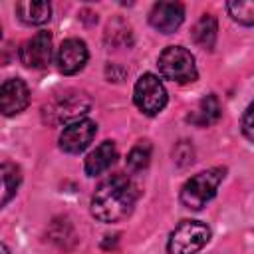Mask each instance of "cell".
I'll use <instances>...</instances> for the list:
<instances>
[{
  "label": "cell",
  "mask_w": 254,
  "mask_h": 254,
  "mask_svg": "<svg viewBox=\"0 0 254 254\" xmlns=\"http://www.w3.org/2000/svg\"><path fill=\"white\" fill-rule=\"evenodd\" d=\"M137 202V187L125 175H111L91 196V214L99 222H119L127 218Z\"/></svg>",
  "instance_id": "cell-1"
},
{
  "label": "cell",
  "mask_w": 254,
  "mask_h": 254,
  "mask_svg": "<svg viewBox=\"0 0 254 254\" xmlns=\"http://www.w3.org/2000/svg\"><path fill=\"white\" fill-rule=\"evenodd\" d=\"M224 175H226V169L212 167V169H206V171L190 177L181 189L183 206L190 208V210H200L202 206H206V202L216 194Z\"/></svg>",
  "instance_id": "cell-2"
},
{
  "label": "cell",
  "mask_w": 254,
  "mask_h": 254,
  "mask_svg": "<svg viewBox=\"0 0 254 254\" xmlns=\"http://www.w3.org/2000/svg\"><path fill=\"white\" fill-rule=\"evenodd\" d=\"M91 107V101L81 91H65L62 95H56L46 107H44V119L50 125H69L81 119Z\"/></svg>",
  "instance_id": "cell-3"
},
{
  "label": "cell",
  "mask_w": 254,
  "mask_h": 254,
  "mask_svg": "<svg viewBox=\"0 0 254 254\" xmlns=\"http://www.w3.org/2000/svg\"><path fill=\"white\" fill-rule=\"evenodd\" d=\"M157 65H159V73L165 79H171L177 83H192L198 77L194 56L183 46L165 48L157 60Z\"/></svg>",
  "instance_id": "cell-4"
},
{
  "label": "cell",
  "mask_w": 254,
  "mask_h": 254,
  "mask_svg": "<svg viewBox=\"0 0 254 254\" xmlns=\"http://www.w3.org/2000/svg\"><path fill=\"white\" fill-rule=\"evenodd\" d=\"M210 240V228L198 220H183L169 234L167 254H196Z\"/></svg>",
  "instance_id": "cell-5"
},
{
  "label": "cell",
  "mask_w": 254,
  "mask_h": 254,
  "mask_svg": "<svg viewBox=\"0 0 254 254\" xmlns=\"http://www.w3.org/2000/svg\"><path fill=\"white\" fill-rule=\"evenodd\" d=\"M135 105L149 117L161 113L167 105V89L163 81L153 73H143L133 87Z\"/></svg>",
  "instance_id": "cell-6"
},
{
  "label": "cell",
  "mask_w": 254,
  "mask_h": 254,
  "mask_svg": "<svg viewBox=\"0 0 254 254\" xmlns=\"http://www.w3.org/2000/svg\"><path fill=\"white\" fill-rule=\"evenodd\" d=\"M20 62L30 69H44L52 60V34L38 32L30 40H26L18 50Z\"/></svg>",
  "instance_id": "cell-7"
},
{
  "label": "cell",
  "mask_w": 254,
  "mask_h": 254,
  "mask_svg": "<svg viewBox=\"0 0 254 254\" xmlns=\"http://www.w3.org/2000/svg\"><path fill=\"white\" fill-rule=\"evenodd\" d=\"M97 133V125L91 119H79L75 123H69L64 127L60 135V149L71 155H77L89 147Z\"/></svg>",
  "instance_id": "cell-8"
},
{
  "label": "cell",
  "mask_w": 254,
  "mask_h": 254,
  "mask_svg": "<svg viewBox=\"0 0 254 254\" xmlns=\"http://www.w3.org/2000/svg\"><path fill=\"white\" fill-rule=\"evenodd\" d=\"M87 58H89V52H87L85 42H81L77 38H67L58 48L56 64H58V69L62 73L73 75V73L83 69V65L87 64Z\"/></svg>",
  "instance_id": "cell-9"
},
{
  "label": "cell",
  "mask_w": 254,
  "mask_h": 254,
  "mask_svg": "<svg viewBox=\"0 0 254 254\" xmlns=\"http://www.w3.org/2000/svg\"><path fill=\"white\" fill-rule=\"evenodd\" d=\"M185 20V6L181 2H157L149 12V22L163 34H173Z\"/></svg>",
  "instance_id": "cell-10"
},
{
  "label": "cell",
  "mask_w": 254,
  "mask_h": 254,
  "mask_svg": "<svg viewBox=\"0 0 254 254\" xmlns=\"http://www.w3.org/2000/svg\"><path fill=\"white\" fill-rule=\"evenodd\" d=\"M30 103V91H28V85L18 79V77H12V79H6L0 87V111L6 115V117H12V115H18L20 111H24Z\"/></svg>",
  "instance_id": "cell-11"
},
{
  "label": "cell",
  "mask_w": 254,
  "mask_h": 254,
  "mask_svg": "<svg viewBox=\"0 0 254 254\" xmlns=\"http://www.w3.org/2000/svg\"><path fill=\"white\" fill-rule=\"evenodd\" d=\"M117 159V147L113 141H103L101 145L95 147V151H91L85 159V173L89 177H97L101 173H105Z\"/></svg>",
  "instance_id": "cell-12"
},
{
  "label": "cell",
  "mask_w": 254,
  "mask_h": 254,
  "mask_svg": "<svg viewBox=\"0 0 254 254\" xmlns=\"http://www.w3.org/2000/svg\"><path fill=\"white\" fill-rule=\"evenodd\" d=\"M220 113H222V107H220V101L216 95H206L198 101V105L194 107V111H190L187 115V121L196 125V127H208L212 123H216L220 119Z\"/></svg>",
  "instance_id": "cell-13"
},
{
  "label": "cell",
  "mask_w": 254,
  "mask_h": 254,
  "mask_svg": "<svg viewBox=\"0 0 254 254\" xmlns=\"http://www.w3.org/2000/svg\"><path fill=\"white\" fill-rule=\"evenodd\" d=\"M16 14L18 18L28 24V26H42L50 20V14H52V6L48 2H32V0H26V2H18L16 4Z\"/></svg>",
  "instance_id": "cell-14"
},
{
  "label": "cell",
  "mask_w": 254,
  "mask_h": 254,
  "mask_svg": "<svg viewBox=\"0 0 254 254\" xmlns=\"http://www.w3.org/2000/svg\"><path fill=\"white\" fill-rule=\"evenodd\" d=\"M216 32H218V26H216V18L210 16V14H204L192 28L190 36L194 40V44L202 50H212L214 48V42H216Z\"/></svg>",
  "instance_id": "cell-15"
},
{
  "label": "cell",
  "mask_w": 254,
  "mask_h": 254,
  "mask_svg": "<svg viewBox=\"0 0 254 254\" xmlns=\"http://www.w3.org/2000/svg\"><path fill=\"white\" fill-rule=\"evenodd\" d=\"M0 171H2V206H6L10 202V198L16 194L20 181H22V175H20V169L8 161L2 163Z\"/></svg>",
  "instance_id": "cell-16"
},
{
  "label": "cell",
  "mask_w": 254,
  "mask_h": 254,
  "mask_svg": "<svg viewBox=\"0 0 254 254\" xmlns=\"http://www.w3.org/2000/svg\"><path fill=\"white\" fill-rule=\"evenodd\" d=\"M228 14L242 26H254V0H234L226 4Z\"/></svg>",
  "instance_id": "cell-17"
},
{
  "label": "cell",
  "mask_w": 254,
  "mask_h": 254,
  "mask_svg": "<svg viewBox=\"0 0 254 254\" xmlns=\"http://www.w3.org/2000/svg\"><path fill=\"white\" fill-rule=\"evenodd\" d=\"M149 161H151V145H149V141H139L127 155V167L133 173L147 169Z\"/></svg>",
  "instance_id": "cell-18"
},
{
  "label": "cell",
  "mask_w": 254,
  "mask_h": 254,
  "mask_svg": "<svg viewBox=\"0 0 254 254\" xmlns=\"http://www.w3.org/2000/svg\"><path fill=\"white\" fill-rule=\"evenodd\" d=\"M242 133L248 141L254 143V101L246 107V111L242 115Z\"/></svg>",
  "instance_id": "cell-19"
},
{
  "label": "cell",
  "mask_w": 254,
  "mask_h": 254,
  "mask_svg": "<svg viewBox=\"0 0 254 254\" xmlns=\"http://www.w3.org/2000/svg\"><path fill=\"white\" fill-rule=\"evenodd\" d=\"M2 254H8V246L6 244H2Z\"/></svg>",
  "instance_id": "cell-20"
}]
</instances>
